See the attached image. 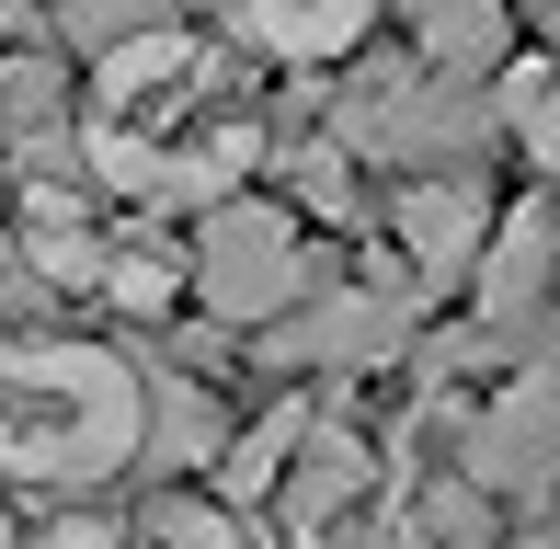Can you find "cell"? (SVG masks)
<instances>
[{
	"label": "cell",
	"mask_w": 560,
	"mask_h": 549,
	"mask_svg": "<svg viewBox=\"0 0 560 549\" xmlns=\"http://www.w3.org/2000/svg\"><path fill=\"white\" fill-rule=\"evenodd\" d=\"M81 161L138 207H218V184H241L264 161V104L218 46L149 35L104 58V92L81 115Z\"/></svg>",
	"instance_id": "1"
},
{
	"label": "cell",
	"mask_w": 560,
	"mask_h": 549,
	"mask_svg": "<svg viewBox=\"0 0 560 549\" xmlns=\"http://www.w3.org/2000/svg\"><path fill=\"white\" fill-rule=\"evenodd\" d=\"M138 446H149V389L126 355L58 343V332L0 343V481L81 492V481H115Z\"/></svg>",
	"instance_id": "2"
},
{
	"label": "cell",
	"mask_w": 560,
	"mask_h": 549,
	"mask_svg": "<svg viewBox=\"0 0 560 549\" xmlns=\"http://www.w3.org/2000/svg\"><path fill=\"white\" fill-rule=\"evenodd\" d=\"M195 297L218 320H241V332H264V320H287L310 297V253H298V230L275 207H218L207 241H195Z\"/></svg>",
	"instance_id": "3"
},
{
	"label": "cell",
	"mask_w": 560,
	"mask_h": 549,
	"mask_svg": "<svg viewBox=\"0 0 560 549\" xmlns=\"http://www.w3.org/2000/svg\"><path fill=\"white\" fill-rule=\"evenodd\" d=\"M469 481L480 492H549L560 481V366H526L469 435Z\"/></svg>",
	"instance_id": "4"
},
{
	"label": "cell",
	"mask_w": 560,
	"mask_h": 549,
	"mask_svg": "<svg viewBox=\"0 0 560 549\" xmlns=\"http://www.w3.org/2000/svg\"><path fill=\"white\" fill-rule=\"evenodd\" d=\"M492 127V104H469V92H389V104H343V149H366V161H446V149H469Z\"/></svg>",
	"instance_id": "5"
},
{
	"label": "cell",
	"mask_w": 560,
	"mask_h": 549,
	"mask_svg": "<svg viewBox=\"0 0 560 549\" xmlns=\"http://www.w3.org/2000/svg\"><path fill=\"white\" fill-rule=\"evenodd\" d=\"M400 320H412V297H400V287H366V297L343 287V297H320L298 332H275V355H287V366H377V355L400 343Z\"/></svg>",
	"instance_id": "6"
},
{
	"label": "cell",
	"mask_w": 560,
	"mask_h": 549,
	"mask_svg": "<svg viewBox=\"0 0 560 549\" xmlns=\"http://www.w3.org/2000/svg\"><path fill=\"white\" fill-rule=\"evenodd\" d=\"M400 241H412V274H480V241H492V195L469 184V172H435V184H412L400 195Z\"/></svg>",
	"instance_id": "7"
},
{
	"label": "cell",
	"mask_w": 560,
	"mask_h": 549,
	"mask_svg": "<svg viewBox=\"0 0 560 549\" xmlns=\"http://www.w3.org/2000/svg\"><path fill=\"white\" fill-rule=\"evenodd\" d=\"M229 23L252 46H275V58H343L377 23V0H229Z\"/></svg>",
	"instance_id": "8"
},
{
	"label": "cell",
	"mask_w": 560,
	"mask_h": 549,
	"mask_svg": "<svg viewBox=\"0 0 560 549\" xmlns=\"http://www.w3.org/2000/svg\"><path fill=\"white\" fill-rule=\"evenodd\" d=\"M549 287V218L526 207V218H503V241H492V264H480V309L492 320H526V297Z\"/></svg>",
	"instance_id": "9"
},
{
	"label": "cell",
	"mask_w": 560,
	"mask_h": 549,
	"mask_svg": "<svg viewBox=\"0 0 560 549\" xmlns=\"http://www.w3.org/2000/svg\"><path fill=\"white\" fill-rule=\"evenodd\" d=\"M354 492H366V446L320 423V435H310V469H298V492H287V515H298V527H332Z\"/></svg>",
	"instance_id": "10"
},
{
	"label": "cell",
	"mask_w": 560,
	"mask_h": 549,
	"mask_svg": "<svg viewBox=\"0 0 560 549\" xmlns=\"http://www.w3.org/2000/svg\"><path fill=\"white\" fill-rule=\"evenodd\" d=\"M92 287H104L115 309H172V297L195 287V264H172V253H149V241H126V253L92 264Z\"/></svg>",
	"instance_id": "11"
},
{
	"label": "cell",
	"mask_w": 560,
	"mask_h": 549,
	"mask_svg": "<svg viewBox=\"0 0 560 549\" xmlns=\"http://www.w3.org/2000/svg\"><path fill=\"white\" fill-rule=\"evenodd\" d=\"M58 69H46V58H0V138H23V149H46V138H58Z\"/></svg>",
	"instance_id": "12"
},
{
	"label": "cell",
	"mask_w": 560,
	"mask_h": 549,
	"mask_svg": "<svg viewBox=\"0 0 560 549\" xmlns=\"http://www.w3.org/2000/svg\"><path fill=\"white\" fill-rule=\"evenodd\" d=\"M480 481H423L412 492V549H480Z\"/></svg>",
	"instance_id": "13"
},
{
	"label": "cell",
	"mask_w": 560,
	"mask_h": 549,
	"mask_svg": "<svg viewBox=\"0 0 560 549\" xmlns=\"http://www.w3.org/2000/svg\"><path fill=\"white\" fill-rule=\"evenodd\" d=\"M423 46L457 58V69H480L503 46V0H423Z\"/></svg>",
	"instance_id": "14"
},
{
	"label": "cell",
	"mask_w": 560,
	"mask_h": 549,
	"mask_svg": "<svg viewBox=\"0 0 560 549\" xmlns=\"http://www.w3.org/2000/svg\"><path fill=\"white\" fill-rule=\"evenodd\" d=\"M69 35L81 46H149V35H172V0H69Z\"/></svg>",
	"instance_id": "15"
},
{
	"label": "cell",
	"mask_w": 560,
	"mask_h": 549,
	"mask_svg": "<svg viewBox=\"0 0 560 549\" xmlns=\"http://www.w3.org/2000/svg\"><path fill=\"white\" fill-rule=\"evenodd\" d=\"M503 127H515V138L560 172V69H515V92H503Z\"/></svg>",
	"instance_id": "16"
},
{
	"label": "cell",
	"mask_w": 560,
	"mask_h": 549,
	"mask_svg": "<svg viewBox=\"0 0 560 549\" xmlns=\"http://www.w3.org/2000/svg\"><path fill=\"white\" fill-rule=\"evenodd\" d=\"M149 435H161L172 458H207V446H218V412H207V389H149Z\"/></svg>",
	"instance_id": "17"
},
{
	"label": "cell",
	"mask_w": 560,
	"mask_h": 549,
	"mask_svg": "<svg viewBox=\"0 0 560 549\" xmlns=\"http://www.w3.org/2000/svg\"><path fill=\"white\" fill-rule=\"evenodd\" d=\"M12 549H126L104 515H58V527H35V538H12Z\"/></svg>",
	"instance_id": "18"
},
{
	"label": "cell",
	"mask_w": 560,
	"mask_h": 549,
	"mask_svg": "<svg viewBox=\"0 0 560 549\" xmlns=\"http://www.w3.org/2000/svg\"><path fill=\"white\" fill-rule=\"evenodd\" d=\"M35 287H46V264L23 253V241H0V309H23V297H35Z\"/></svg>",
	"instance_id": "19"
},
{
	"label": "cell",
	"mask_w": 560,
	"mask_h": 549,
	"mask_svg": "<svg viewBox=\"0 0 560 549\" xmlns=\"http://www.w3.org/2000/svg\"><path fill=\"white\" fill-rule=\"evenodd\" d=\"M0 549H12V538H0Z\"/></svg>",
	"instance_id": "20"
},
{
	"label": "cell",
	"mask_w": 560,
	"mask_h": 549,
	"mask_svg": "<svg viewBox=\"0 0 560 549\" xmlns=\"http://www.w3.org/2000/svg\"><path fill=\"white\" fill-rule=\"evenodd\" d=\"M549 12H560V0H549Z\"/></svg>",
	"instance_id": "21"
}]
</instances>
